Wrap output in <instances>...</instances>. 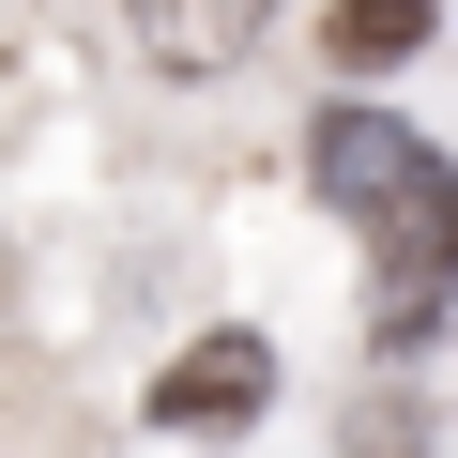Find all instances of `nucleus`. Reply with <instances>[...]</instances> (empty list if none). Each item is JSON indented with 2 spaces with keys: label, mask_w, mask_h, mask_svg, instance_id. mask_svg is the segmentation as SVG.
<instances>
[{
  "label": "nucleus",
  "mask_w": 458,
  "mask_h": 458,
  "mask_svg": "<svg viewBox=\"0 0 458 458\" xmlns=\"http://www.w3.org/2000/svg\"><path fill=\"white\" fill-rule=\"evenodd\" d=\"M321 199H352V214L382 229L367 336H382V352H428V336H443V306H458V168H443L412 123L321 107Z\"/></svg>",
  "instance_id": "obj_1"
},
{
  "label": "nucleus",
  "mask_w": 458,
  "mask_h": 458,
  "mask_svg": "<svg viewBox=\"0 0 458 458\" xmlns=\"http://www.w3.org/2000/svg\"><path fill=\"white\" fill-rule=\"evenodd\" d=\"M276 397V336H245V321H214L168 382H153V428H245Z\"/></svg>",
  "instance_id": "obj_2"
},
{
  "label": "nucleus",
  "mask_w": 458,
  "mask_h": 458,
  "mask_svg": "<svg viewBox=\"0 0 458 458\" xmlns=\"http://www.w3.org/2000/svg\"><path fill=\"white\" fill-rule=\"evenodd\" d=\"M260 16H276V0H123V31H138L153 77H229L260 47Z\"/></svg>",
  "instance_id": "obj_3"
},
{
  "label": "nucleus",
  "mask_w": 458,
  "mask_h": 458,
  "mask_svg": "<svg viewBox=\"0 0 458 458\" xmlns=\"http://www.w3.org/2000/svg\"><path fill=\"white\" fill-rule=\"evenodd\" d=\"M321 47H336L352 77H382V62H412V47H428V0H336Z\"/></svg>",
  "instance_id": "obj_4"
},
{
  "label": "nucleus",
  "mask_w": 458,
  "mask_h": 458,
  "mask_svg": "<svg viewBox=\"0 0 458 458\" xmlns=\"http://www.w3.org/2000/svg\"><path fill=\"white\" fill-rule=\"evenodd\" d=\"M352 458H428V428L412 412H352Z\"/></svg>",
  "instance_id": "obj_5"
}]
</instances>
